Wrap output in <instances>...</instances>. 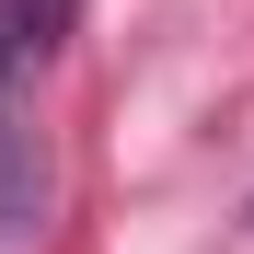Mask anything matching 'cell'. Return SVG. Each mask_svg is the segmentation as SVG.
I'll use <instances>...</instances> for the list:
<instances>
[{
	"label": "cell",
	"instance_id": "obj_1",
	"mask_svg": "<svg viewBox=\"0 0 254 254\" xmlns=\"http://www.w3.org/2000/svg\"><path fill=\"white\" fill-rule=\"evenodd\" d=\"M47 220V150H35V127H23V69H0V231H35Z\"/></svg>",
	"mask_w": 254,
	"mask_h": 254
},
{
	"label": "cell",
	"instance_id": "obj_2",
	"mask_svg": "<svg viewBox=\"0 0 254 254\" xmlns=\"http://www.w3.org/2000/svg\"><path fill=\"white\" fill-rule=\"evenodd\" d=\"M69 35V0H0V69H35Z\"/></svg>",
	"mask_w": 254,
	"mask_h": 254
}]
</instances>
